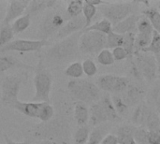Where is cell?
Listing matches in <instances>:
<instances>
[{"mask_svg": "<svg viewBox=\"0 0 160 144\" xmlns=\"http://www.w3.org/2000/svg\"><path fill=\"white\" fill-rule=\"evenodd\" d=\"M30 25H31V17L26 14H23L22 16L19 17L10 24L14 35L20 34L25 31L26 29L30 27Z\"/></svg>", "mask_w": 160, "mask_h": 144, "instance_id": "cell-29", "label": "cell"}, {"mask_svg": "<svg viewBox=\"0 0 160 144\" xmlns=\"http://www.w3.org/2000/svg\"><path fill=\"white\" fill-rule=\"evenodd\" d=\"M55 115L47 123H39L26 127L23 133L25 140L50 141L55 144H70L71 139V106L64 100H57L55 105Z\"/></svg>", "mask_w": 160, "mask_h": 144, "instance_id": "cell-1", "label": "cell"}, {"mask_svg": "<svg viewBox=\"0 0 160 144\" xmlns=\"http://www.w3.org/2000/svg\"><path fill=\"white\" fill-rule=\"evenodd\" d=\"M112 100L113 103V106L118 113V115H126L128 112V106L125 102V100L120 96H112Z\"/></svg>", "mask_w": 160, "mask_h": 144, "instance_id": "cell-39", "label": "cell"}, {"mask_svg": "<svg viewBox=\"0 0 160 144\" xmlns=\"http://www.w3.org/2000/svg\"><path fill=\"white\" fill-rule=\"evenodd\" d=\"M3 137H4V141L6 144H31V142L29 140H25L23 142H14L7 134H4Z\"/></svg>", "mask_w": 160, "mask_h": 144, "instance_id": "cell-45", "label": "cell"}, {"mask_svg": "<svg viewBox=\"0 0 160 144\" xmlns=\"http://www.w3.org/2000/svg\"><path fill=\"white\" fill-rule=\"evenodd\" d=\"M148 144H160V131H148Z\"/></svg>", "mask_w": 160, "mask_h": 144, "instance_id": "cell-43", "label": "cell"}, {"mask_svg": "<svg viewBox=\"0 0 160 144\" xmlns=\"http://www.w3.org/2000/svg\"><path fill=\"white\" fill-rule=\"evenodd\" d=\"M55 115V109L54 106L52 105L51 103H46L44 102L40 112H39V116H38V120L40 121V123H47L49 121H51Z\"/></svg>", "mask_w": 160, "mask_h": 144, "instance_id": "cell-34", "label": "cell"}, {"mask_svg": "<svg viewBox=\"0 0 160 144\" xmlns=\"http://www.w3.org/2000/svg\"><path fill=\"white\" fill-rule=\"evenodd\" d=\"M134 140L137 144H148V130L145 127H137L134 133Z\"/></svg>", "mask_w": 160, "mask_h": 144, "instance_id": "cell-41", "label": "cell"}, {"mask_svg": "<svg viewBox=\"0 0 160 144\" xmlns=\"http://www.w3.org/2000/svg\"><path fill=\"white\" fill-rule=\"evenodd\" d=\"M57 4H59V2L56 0H32L29 1L24 14L33 17L41 13L47 8H54Z\"/></svg>", "mask_w": 160, "mask_h": 144, "instance_id": "cell-17", "label": "cell"}, {"mask_svg": "<svg viewBox=\"0 0 160 144\" xmlns=\"http://www.w3.org/2000/svg\"><path fill=\"white\" fill-rule=\"evenodd\" d=\"M110 129L111 127L106 123L94 127V129L90 131L88 142L86 144H99L102 142V140L109 134Z\"/></svg>", "mask_w": 160, "mask_h": 144, "instance_id": "cell-25", "label": "cell"}, {"mask_svg": "<svg viewBox=\"0 0 160 144\" xmlns=\"http://www.w3.org/2000/svg\"><path fill=\"white\" fill-rule=\"evenodd\" d=\"M49 44V41L38 39H15L0 50V53L17 52L21 54L24 52H41L42 49Z\"/></svg>", "mask_w": 160, "mask_h": 144, "instance_id": "cell-10", "label": "cell"}, {"mask_svg": "<svg viewBox=\"0 0 160 144\" xmlns=\"http://www.w3.org/2000/svg\"><path fill=\"white\" fill-rule=\"evenodd\" d=\"M68 91L72 100L85 104H94L101 97V91L96 83L84 79L70 80L68 82Z\"/></svg>", "mask_w": 160, "mask_h": 144, "instance_id": "cell-5", "label": "cell"}, {"mask_svg": "<svg viewBox=\"0 0 160 144\" xmlns=\"http://www.w3.org/2000/svg\"><path fill=\"white\" fill-rule=\"evenodd\" d=\"M34 72L35 75L33 82L35 87V95L33 97V101L51 103L50 95L52 92L53 77L51 70L40 57H38V62L35 67Z\"/></svg>", "mask_w": 160, "mask_h": 144, "instance_id": "cell-4", "label": "cell"}, {"mask_svg": "<svg viewBox=\"0 0 160 144\" xmlns=\"http://www.w3.org/2000/svg\"><path fill=\"white\" fill-rule=\"evenodd\" d=\"M29 4L28 0H11L8 1L7 12L4 19L1 22V25L10 24L16 19L24 14L25 9Z\"/></svg>", "mask_w": 160, "mask_h": 144, "instance_id": "cell-14", "label": "cell"}, {"mask_svg": "<svg viewBox=\"0 0 160 144\" xmlns=\"http://www.w3.org/2000/svg\"><path fill=\"white\" fill-rule=\"evenodd\" d=\"M157 8H158V10L160 12V1L159 2H158V7H157Z\"/></svg>", "mask_w": 160, "mask_h": 144, "instance_id": "cell-49", "label": "cell"}, {"mask_svg": "<svg viewBox=\"0 0 160 144\" xmlns=\"http://www.w3.org/2000/svg\"><path fill=\"white\" fill-rule=\"evenodd\" d=\"M97 13V7L94 6L89 5L85 1H83V7H82V16L85 20V28L91 25V22Z\"/></svg>", "mask_w": 160, "mask_h": 144, "instance_id": "cell-37", "label": "cell"}, {"mask_svg": "<svg viewBox=\"0 0 160 144\" xmlns=\"http://www.w3.org/2000/svg\"><path fill=\"white\" fill-rule=\"evenodd\" d=\"M86 3H88L89 5L91 6H94L96 7H99V6H102V5H106L108 4V2H105V1H101V0H85Z\"/></svg>", "mask_w": 160, "mask_h": 144, "instance_id": "cell-47", "label": "cell"}, {"mask_svg": "<svg viewBox=\"0 0 160 144\" xmlns=\"http://www.w3.org/2000/svg\"><path fill=\"white\" fill-rule=\"evenodd\" d=\"M82 65L83 74H85L87 77H94L98 73V67L92 59H85Z\"/></svg>", "mask_w": 160, "mask_h": 144, "instance_id": "cell-40", "label": "cell"}, {"mask_svg": "<svg viewBox=\"0 0 160 144\" xmlns=\"http://www.w3.org/2000/svg\"><path fill=\"white\" fill-rule=\"evenodd\" d=\"M107 36L96 31L82 32L79 38V51L84 55H98L106 49Z\"/></svg>", "mask_w": 160, "mask_h": 144, "instance_id": "cell-8", "label": "cell"}, {"mask_svg": "<svg viewBox=\"0 0 160 144\" xmlns=\"http://www.w3.org/2000/svg\"><path fill=\"white\" fill-rule=\"evenodd\" d=\"M153 98L156 102V104L158 106V108L160 109V86H158L157 88L154 89L153 91Z\"/></svg>", "mask_w": 160, "mask_h": 144, "instance_id": "cell-46", "label": "cell"}, {"mask_svg": "<svg viewBox=\"0 0 160 144\" xmlns=\"http://www.w3.org/2000/svg\"><path fill=\"white\" fill-rule=\"evenodd\" d=\"M141 17L142 15H138L135 13L130 14L125 20H123L116 25L112 26V31L120 35H125L127 33L133 32V30L137 28V23L141 19Z\"/></svg>", "mask_w": 160, "mask_h": 144, "instance_id": "cell-19", "label": "cell"}, {"mask_svg": "<svg viewBox=\"0 0 160 144\" xmlns=\"http://www.w3.org/2000/svg\"><path fill=\"white\" fill-rule=\"evenodd\" d=\"M29 79L28 71H20L15 74L5 75L0 81L1 104L11 108L19 100L18 96L21 89L27 83Z\"/></svg>", "mask_w": 160, "mask_h": 144, "instance_id": "cell-3", "label": "cell"}, {"mask_svg": "<svg viewBox=\"0 0 160 144\" xmlns=\"http://www.w3.org/2000/svg\"><path fill=\"white\" fill-rule=\"evenodd\" d=\"M0 102H1V88H0Z\"/></svg>", "mask_w": 160, "mask_h": 144, "instance_id": "cell-50", "label": "cell"}, {"mask_svg": "<svg viewBox=\"0 0 160 144\" xmlns=\"http://www.w3.org/2000/svg\"><path fill=\"white\" fill-rule=\"evenodd\" d=\"M142 14L150 21L154 30L160 34V12L158 10V8L147 7L145 9L142 10Z\"/></svg>", "mask_w": 160, "mask_h": 144, "instance_id": "cell-27", "label": "cell"}, {"mask_svg": "<svg viewBox=\"0 0 160 144\" xmlns=\"http://www.w3.org/2000/svg\"><path fill=\"white\" fill-rule=\"evenodd\" d=\"M130 72L137 79L148 82L155 81L158 77V67L155 56L149 52H138L129 58Z\"/></svg>", "mask_w": 160, "mask_h": 144, "instance_id": "cell-6", "label": "cell"}, {"mask_svg": "<svg viewBox=\"0 0 160 144\" xmlns=\"http://www.w3.org/2000/svg\"><path fill=\"white\" fill-rule=\"evenodd\" d=\"M14 33L11 29L10 24L1 25L0 27V50L12 41Z\"/></svg>", "mask_w": 160, "mask_h": 144, "instance_id": "cell-35", "label": "cell"}, {"mask_svg": "<svg viewBox=\"0 0 160 144\" xmlns=\"http://www.w3.org/2000/svg\"><path fill=\"white\" fill-rule=\"evenodd\" d=\"M84 27H85V20L82 15H80L78 17L69 19L64 24V26L58 31V33L56 34L55 37L61 40V39H64L75 33L82 31L84 29Z\"/></svg>", "mask_w": 160, "mask_h": 144, "instance_id": "cell-15", "label": "cell"}, {"mask_svg": "<svg viewBox=\"0 0 160 144\" xmlns=\"http://www.w3.org/2000/svg\"><path fill=\"white\" fill-rule=\"evenodd\" d=\"M134 2H120V3H109L103 5L100 7V12L104 16V19L108 20L112 26L116 25L133 11Z\"/></svg>", "mask_w": 160, "mask_h": 144, "instance_id": "cell-9", "label": "cell"}, {"mask_svg": "<svg viewBox=\"0 0 160 144\" xmlns=\"http://www.w3.org/2000/svg\"><path fill=\"white\" fill-rule=\"evenodd\" d=\"M125 92H126V96H125V98L123 99L125 100V102L127 103L128 107L139 105L144 95V91L142 88L133 84H129Z\"/></svg>", "mask_w": 160, "mask_h": 144, "instance_id": "cell-22", "label": "cell"}, {"mask_svg": "<svg viewBox=\"0 0 160 144\" xmlns=\"http://www.w3.org/2000/svg\"><path fill=\"white\" fill-rule=\"evenodd\" d=\"M108 121H109L108 116L98 101L90 106V108H89V124L91 127H96L98 126L107 123Z\"/></svg>", "mask_w": 160, "mask_h": 144, "instance_id": "cell-18", "label": "cell"}, {"mask_svg": "<svg viewBox=\"0 0 160 144\" xmlns=\"http://www.w3.org/2000/svg\"><path fill=\"white\" fill-rule=\"evenodd\" d=\"M135 38L136 34L134 32H129L124 35V42L122 47L127 51L128 54V59L133 57L135 53Z\"/></svg>", "mask_w": 160, "mask_h": 144, "instance_id": "cell-33", "label": "cell"}, {"mask_svg": "<svg viewBox=\"0 0 160 144\" xmlns=\"http://www.w3.org/2000/svg\"><path fill=\"white\" fill-rule=\"evenodd\" d=\"M99 144H118V140L116 135L108 134Z\"/></svg>", "mask_w": 160, "mask_h": 144, "instance_id": "cell-44", "label": "cell"}, {"mask_svg": "<svg viewBox=\"0 0 160 144\" xmlns=\"http://www.w3.org/2000/svg\"><path fill=\"white\" fill-rule=\"evenodd\" d=\"M143 127L148 131H160V117L156 112L148 107L145 110Z\"/></svg>", "mask_w": 160, "mask_h": 144, "instance_id": "cell-24", "label": "cell"}, {"mask_svg": "<svg viewBox=\"0 0 160 144\" xmlns=\"http://www.w3.org/2000/svg\"><path fill=\"white\" fill-rule=\"evenodd\" d=\"M90 135L89 126H84L78 127L73 134V143L74 144H86L88 142Z\"/></svg>", "mask_w": 160, "mask_h": 144, "instance_id": "cell-32", "label": "cell"}, {"mask_svg": "<svg viewBox=\"0 0 160 144\" xmlns=\"http://www.w3.org/2000/svg\"><path fill=\"white\" fill-rule=\"evenodd\" d=\"M44 102H34V101L24 102V101L17 100L11 108L28 118L38 119L39 112Z\"/></svg>", "mask_w": 160, "mask_h": 144, "instance_id": "cell-16", "label": "cell"}, {"mask_svg": "<svg viewBox=\"0 0 160 144\" xmlns=\"http://www.w3.org/2000/svg\"><path fill=\"white\" fill-rule=\"evenodd\" d=\"M20 69L21 71H35V67L23 63L12 54L0 53V75L6 71Z\"/></svg>", "mask_w": 160, "mask_h": 144, "instance_id": "cell-13", "label": "cell"}, {"mask_svg": "<svg viewBox=\"0 0 160 144\" xmlns=\"http://www.w3.org/2000/svg\"><path fill=\"white\" fill-rule=\"evenodd\" d=\"M87 31H96L104 35H109L112 31V24L106 19H102L93 24H91L89 27L83 29L82 32H87Z\"/></svg>", "mask_w": 160, "mask_h": 144, "instance_id": "cell-28", "label": "cell"}, {"mask_svg": "<svg viewBox=\"0 0 160 144\" xmlns=\"http://www.w3.org/2000/svg\"><path fill=\"white\" fill-rule=\"evenodd\" d=\"M82 7H83V1L82 0H72L68 2L66 12L69 19L78 17L82 15Z\"/></svg>", "mask_w": 160, "mask_h": 144, "instance_id": "cell-31", "label": "cell"}, {"mask_svg": "<svg viewBox=\"0 0 160 144\" xmlns=\"http://www.w3.org/2000/svg\"><path fill=\"white\" fill-rule=\"evenodd\" d=\"M98 102L102 106V108H103L104 112H106L110 122H115V121L120 120V116L118 115V113H117V112L113 106L112 97L110 96V94L105 93L104 95H102L100 99L98 100Z\"/></svg>", "mask_w": 160, "mask_h": 144, "instance_id": "cell-23", "label": "cell"}, {"mask_svg": "<svg viewBox=\"0 0 160 144\" xmlns=\"http://www.w3.org/2000/svg\"><path fill=\"white\" fill-rule=\"evenodd\" d=\"M124 42V35L117 34L113 31H112L109 35H107V40H106V48L110 49H115L117 47H122Z\"/></svg>", "mask_w": 160, "mask_h": 144, "instance_id": "cell-36", "label": "cell"}, {"mask_svg": "<svg viewBox=\"0 0 160 144\" xmlns=\"http://www.w3.org/2000/svg\"><path fill=\"white\" fill-rule=\"evenodd\" d=\"M135 126L124 125L118 127L116 131V137L118 144H137L134 140V133L136 130Z\"/></svg>", "mask_w": 160, "mask_h": 144, "instance_id": "cell-21", "label": "cell"}, {"mask_svg": "<svg viewBox=\"0 0 160 144\" xmlns=\"http://www.w3.org/2000/svg\"><path fill=\"white\" fill-rule=\"evenodd\" d=\"M64 74L69 78H72V80H78L81 79L83 75V70H82V65L79 61L72 62L70 65H68L65 70Z\"/></svg>", "mask_w": 160, "mask_h": 144, "instance_id": "cell-30", "label": "cell"}, {"mask_svg": "<svg viewBox=\"0 0 160 144\" xmlns=\"http://www.w3.org/2000/svg\"><path fill=\"white\" fill-rule=\"evenodd\" d=\"M81 34L82 31L53 43L52 46L39 52L38 57L43 60L46 66H59L71 62L79 57V38Z\"/></svg>", "mask_w": 160, "mask_h": 144, "instance_id": "cell-2", "label": "cell"}, {"mask_svg": "<svg viewBox=\"0 0 160 144\" xmlns=\"http://www.w3.org/2000/svg\"><path fill=\"white\" fill-rule=\"evenodd\" d=\"M68 20L69 18L66 10L62 8H52L51 11L47 12L41 20L38 26V31L37 33L38 39L48 41V39L52 36H56L58 31Z\"/></svg>", "mask_w": 160, "mask_h": 144, "instance_id": "cell-7", "label": "cell"}, {"mask_svg": "<svg viewBox=\"0 0 160 144\" xmlns=\"http://www.w3.org/2000/svg\"><path fill=\"white\" fill-rule=\"evenodd\" d=\"M112 52L114 61H122L124 59L128 58V54L123 47H117V48L113 49L112 51Z\"/></svg>", "mask_w": 160, "mask_h": 144, "instance_id": "cell-42", "label": "cell"}, {"mask_svg": "<svg viewBox=\"0 0 160 144\" xmlns=\"http://www.w3.org/2000/svg\"><path fill=\"white\" fill-rule=\"evenodd\" d=\"M142 52H149L155 56L157 63H158V73L160 74V34L154 30L153 38H152L150 45L146 49H144Z\"/></svg>", "mask_w": 160, "mask_h": 144, "instance_id": "cell-26", "label": "cell"}, {"mask_svg": "<svg viewBox=\"0 0 160 144\" xmlns=\"http://www.w3.org/2000/svg\"><path fill=\"white\" fill-rule=\"evenodd\" d=\"M137 29L138 34L135 38V53L142 52L150 45L154 33V28L150 21L143 15H142L137 23Z\"/></svg>", "mask_w": 160, "mask_h": 144, "instance_id": "cell-12", "label": "cell"}, {"mask_svg": "<svg viewBox=\"0 0 160 144\" xmlns=\"http://www.w3.org/2000/svg\"><path fill=\"white\" fill-rule=\"evenodd\" d=\"M34 144H55L50 141H37Z\"/></svg>", "mask_w": 160, "mask_h": 144, "instance_id": "cell-48", "label": "cell"}, {"mask_svg": "<svg viewBox=\"0 0 160 144\" xmlns=\"http://www.w3.org/2000/svg\"><path fill=\"white\" fill-rule=\"evenodd\" d=\"M97 60L102 66H112L115 62L114 58H113V55H112V52L109 49L102 50L97 55Z\"/></svg>", "mask_w": 160, "mask_h": 144, "instance_id": "cell-38", "label": "cell"}, {"mask_svg": "<svg viewBox=\"0 0 160 144\" xmlns=\"http://www.w3.org/2000/svg\"><path fill=\"white\" fill-rule=\"evenodd\" d=\"M129 80L127 77L116 76L113 74L101 75L97 80V85L100 91L106 93L125 92L129 85Z\"/></svg>", "mask_w": 160, "mask_h": 144, "instance_id": "cell-11", "label": "cell"}, {"mask_svg": "<svg viewBox=\"0 0 160 144\" xmlns=\"http://www.w3.org/2000/svg\"><path fill=\"white\" fill-rule=\"evenodd\" d=\"M73 119L79 127L87 126L89 123V108L87 107V104L81 101L74 102Z\"/></svg>", "mask_w": 160, "mask_h": 144, "instance_id": "cell-20", "label": "cell"}]
</instances>
